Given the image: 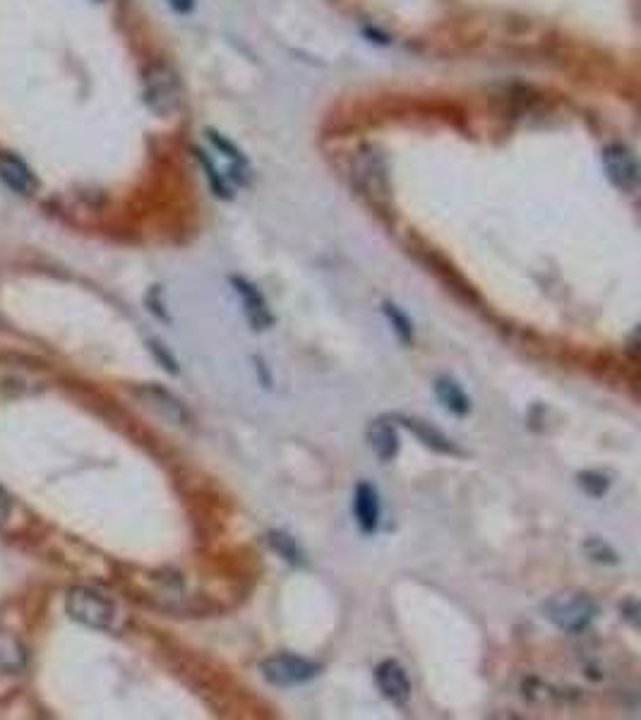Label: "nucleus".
I'll list each match as a JSON object with an SVG mask.
<instances>
[{
	"label": "nucleus",
	"mask_w": 641,
	"mask_h": 720,
	"mask_svg": "<svg viewBox=\"0 0 641 720\" xmlns=\"http://www.w3.org/2000/svg\"><path fill=\"white\" fill-rule=\"evenodd\" d=\"M142 99L159 118H171L183 106V82L164 60H157L142 72Z\"/></svg>",
	"instance_id": "1"
},
{
	"label": "nucleus",
	"mask_w": 641,
	"mask_h": 720,
	"mask_svg": "<svg viewBox=\"0 0 641 720\" xmlns=\"http://www.w3.org/2000/svg\"><path fill=\"white\" fill-rule=\"evenodd\" d=\"M543 615L555 624L557 629L569 634H581L591 627L598 617V603L589 593H557L543 605Z\"/></svg>",
	"instance_id": "2"
},
{
	"label": "nucleus",
	"mask_w": 641,
	"mask_h": 720,
	"mask_svg": "<svg viewBox=\"0 0 641 720\" xmlns=\"http://www.w3.org/2000/svg\"><path fill=\"white\" fill-rule=\"evenodd\" d=\"M65 610L75 622L85 624L89 629H111L116 622V605L104 593L87 586L70 588L65 598Z\"/></svg>",
	"instance_id": "3"
},
{
	"label": "nucleus",
	"mask_w": 641,
	"mask_h": 720,
	"mask_svg": "<svg viewBox=\"0 0 641 720\" xmlns=\"http://www.w3.org/2000/svg\"><path fill=\"white\" fill-rule=\"evenodd\" d=\"M351 178L370 200L377 204H385L389 200V171L385 156L377 152L375 147L358 149L351 164Z\"/></svg>",
	"instance_id": "4"
},
{
	"label": "nucleus",
	"mask_w": 641,
	"mask_h": 720,
	"mask_svg": "<svg viewBox=\"0 0 641 720\" xmlns=\"http://www.w3.org/2000/svg\"><path fill=\"white\" fill-rule=\"evenodd\" d=\"M320 670V663L303 656H293V653H279V656L262 660L260 665L262 677L274 687H298V684L315 680Z\"/></svg>",
	"instance_id": "5"
},
{
	"label": "nucleus",
	"mask_w": 641,
	"mask_h": 720,
	"mask_svg": "<svg viewBox=\"0 0 641 720\" xmlns=\"http://www.w3.org/2000/svg\"><path fill=\"white\" fill-rule=\"evenodd\" d=\"M603 166L605 173H608L610 183H613L617 190L632 192L637 188L639 183L637 156H634L632 149L625 147V144H610V147H605Z\"/></svg>",
	"instance_id": "6"
},
{
	"label": "nucleus",
	"mask_w": 641,
	"mask_h": 720,
	"mask_svg": "<svg viewBox=\"0 0 641 720\" xmlns=\"http://www.w3.org/2000/svg\"><path fill=\"white\" fill-rule=\"evenodd\" d=\"M375 682L387 701H392V704L397 706L409 704L413 687L404 665H401L399 660H382L375 668Z\"/></svg>",
	"instance_id": "7"
},
{
	"label": "nucleus",
	"mask_w": 641,
	"mask_h": 720,
	"mask_svg": "<svg viewBox=\"0 0 641 720\" xmlns=\"http://www.w3.org/2000/svg\"><path fill=\"white\" fill-rule=\"evenodd\" d=\"M137 399L142 401L147 408H152L157 416L169 420L173 425H185L190 420L188 408L178 396H173L169 389L157 387V384H147V387L137 389Z\"/></svg>",
	"instance_id": "8"
},
{
	"label": "nucleus",
	"mask_w": 641,
	"mask_h": 720,
	"mask_svg": "<svg viewBox=\"0 0 641 720\" xmlns=\"http://www.w3.org/2000/svg\"><path fill=\"white\" fill-rule=\"evenodd\" d=\"M231 284L243 300V312H245V317H248L250 327H253L255 332H262V329L272 327L274 315L267 308L265 296H262V293L257 291V288L250 284L248 279H243V276H231Z\"/></svg>",
	"instance_id": "9"
},
{
	"label": "nucleus",
	"mask_w": 641,
	"mask_h": 720,
	"mask_svg": "<svg viewBox=\"0 0 641 720\" xmlns=\"http://www.w3.org/2000/svg\"><path fill=\"white\" fill-rule=\"evenodd\" d=\"M365 437H368L370 449L377 454L380 461H394L399 454V430L397 420L394 418H375L370 420L368 430H365Z\"/></svg>",
	"instance_id": "10"
},
{
	"label": "nucleus",
	"mask_w": 641,
	"mask_h": 720,
	"mask_svg": "<svg viewBox=\"0 0 641 720\" xmlns=\"http://www.w3.org/2000/svg\"><path fill=\"white\" fill-rule=\"evenodd\" d=\"M0 180H3L10 190H15L17 195L29 197L39 190V180L34 176L32 168H29L20 156L10 152H0Z\"/></svg>",
	"instance_id": "11"
},
{
	"label": "nucleus",
	"mask_w": 641,
	"mask_h": 720,
	"mask_svg": "<svg viewBox=\"0 0 641 720\" xmlns=\"http://www.w3.org/2000/svg\"><path fill=\"white\" fill-rule=\"evenodd\" d=\"M353 514H356V524L365 536H373L377 526H380V514H382L380 497H377L375 485L365 483V480H361V483L356 485V492H353Z\"/></svg>",
	"instance_id": "12"
},
{
	"label": "nucleus",
	"mask_w": 641,
	"mask_h": 720,
	"mask_svg": "<svg viewBox=\"0 0 641 720\" xmlns=\"http://www.w3.org/2000/svg\"><path fill=\"white\" fill-rule=\"evenodd\" d=\"M394 420L404 425V428H409V430L413 432V435H416L418 440H421V442L425 444V447L435 449V452H440V454H454V456L461 454V449H459L457 444H454L452 440H449L445 432H440L437 428H433V425L425 423V420L406 418V416H397Z\"/></svg>",
	"instance_id": "13"
},
{
	"label": "nucleus",
	"mask_w": 641,
	"mask_h": 720,
	"mask_svg": "<svg viewBox=\"0 0 641 720\" xmlns=\"http://www.w3.org/2000/svg\"><path fill=\"white\" fill-rule=\"evenodd\" d=\"M27 668V648L8 629H0V675H20Z\"/></svg>",
	"instance_id": "14"
},
{
	"label": "nucleus",
	"mask_w": 641,
	"mask_h": 720,
	"mask_svg": "<svg viewBox=\"0 0 641 720\" xmlns=\"http://www.w3.org/2000/svg\"><path fill=\"white\" fill-rule=\"evenodd\" d=\"M435 394L437 399H440V404L447 408L449 413H454V416H469L471 411V399L466 396L464 387L454 380V377L449 375H440L435 380Z\"/></svg>",
	"instance_id": "15"
},
{
	"label": "nucleus",
	"mask_w": 641,
	"mask_h": 720,
	"mask_svg": "<svg viewBox=\"0 0 641 720\" xmlns=\"http://www.w3.org/2000/svg\"><path fill=\"white\" fill-rule=\"evenodd\" d=\"M207 135H209V142H212L214 147H217L219 152L231 161V168H233V171H236V173H233V176H236V178L243 183L245 176H248V173H245V171H248V161H245V156L241 154V149L233 147V144H231L229 140H226V137H221L219 132L207 130Z\"/></svg>",
	"instance_id": "16"
},
{
	"label": "nucleus",
	"mask_w": 641,
	"mask_h": 720,
	"mask_svg": "<svg viewBox=\"0 0 641 720\" xmlns=\"http://www.w3.org/2000/svg\"><path fill=\"white\" fill-rule=\"evenodd\" d=\"M269 545H272V548L277 550L286 562L293 564V567H303L305 564V555H303L301 545H298L296 540L289 536V533L272 531L269 533Z\"/></svg>",
	"instance_id": "17"
},
{
	"label": "nucleus",
	"mask_w": 641,
	"mask_h": 720,
	"mask_svg": "<svg viewBox=\"0 0 641 720\" xmlns=\"http://www.w3.org/2000/svg\"><path fill=\"white\" fill-rule=\"evenodd\" d=\"M382 310H385L387 320H389V324H392L394 334L399 336L401 344L411 346L413 344V322L409 320V317H406V312L401 308H397L394 303H385V305H382Z\"/></svg>",
	"instance_id": "18"
},
{
	"label": "nucleus",
	"mask_w": 641,
	"mask_h": 720,
	"mask_svg": "<svg viewBox=\"0 0 641 720\" xmlns=\"http://www.w3.org/2000/svg\"><path fill=\"white\" fill-rule=\"evenodd\" d=\"M579 485H581V490L589 492L591 497H603L610 488V480L601 471H584L579 476Z\"/></svg>",
	"instance_id": "19"
},
{
	"label": "nucleus",
	"mask_w": 641,
	"mask_h": 720,
	"mask_svg": "<svg viewBox=\"0 0 641 720\" xmlns=\"http://www.w3.org/2000/svg\"><path fill=\"white\" fill-rule=\"evenodd\" d=\"M195 156H197V161H200V164L205 166L209 183H212V188H214V195H219V197H229V188H226L224 178L219 176L217 168H214L212 161L207 159V154H205V152H200V149H195Z\"/></svg>",
	"instance_id": "20"
},
{
	"label": "nucleus",
	"mask_w": 641,
	"mask_h": 720,
	"mask_svg": "<svg viewBox=\"0 0 641 720\" xmlns=\"http://www.w3.org/2000/svg\"><path fill=\"white\" fill-rule=\"evenodd\" d=\"M586 552H589L591 560H596V562H608V564L617 562L615 552L610 550L605 543H601V540H589V543H586Z\"/></svg>",
	"instance_id": "21"
},
{
	"label": "nucleus",
	"mask_w": 641,
	"mask_h": 720,
	"mask_svg": "<svg viewBox=\"0 0 641 720\" xmlns=\"http://www.w3.org/2000/svg\"><path fill=\"white\" fill-rule=\"evenodd\" d=\"M149 348H152V353H154V356H157V360H159V363H164V368H166V370H169V372H178L176 358H173V356H171V353H169V351H166V348H164V346H161V344H157V341H152V344H149Z\"/></svg>",
	"instance_id": "22"
},
{
	"label": "nucleus",
	"mask_w": 641,
	"mask_h": 720,
	"mask_svg": "<svg viewBox=\"0 0 641 720\" xmlns=\"http://www.w3.org/2000/svg\"><path fill=\"white\" fill-rule=\"evenodd\" d=\"M10 519V497L8 492L0 488V528L5 526V521Z\"/></svg>",
	"instance_id": "23"
},
{
	"label": "nucleus",
	"mask_w": 641,
	"mask_h": 720,
	"mask_svg": "<svg viewBox=\"0 0 641 720\" xmlns=\"http://www.w3.org/2000/svg\"><path fill=\"white\" fill-rule=\"evenodd\" d=\"M195 0H171V8L176 12H190L193 10Z\"/></svg>",
	"instance_id": "24"
}]
</instances>
